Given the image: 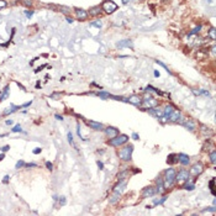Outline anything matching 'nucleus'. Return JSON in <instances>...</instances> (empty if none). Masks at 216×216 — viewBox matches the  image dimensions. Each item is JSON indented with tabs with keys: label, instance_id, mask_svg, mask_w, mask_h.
I'll use <instances>...</instances> for the list:
<instances>
[{
	"label": "nucleus",
	"instance_id": "obj_1",
	"mask_svg": "<svg viewBox=\"0 0 216 216\" xmlns=\"http://www.w3.org/2000/svg\"><path fill=\"white\" fill-rule=\"evenodd\" d=\"M132 153H134V146L132 145H126L117 152L119 158L123 162H130L132 159Z\"/></svg>",
	"mask_w": 216,
	"mask_h": 216
},
{
	"label": "nucleus",
	"instance_id": "obj_2",
	"mask_svg": "<svg viewBox=\"0 0 216 216\" xmlns=\"http://www.w3.org/2000/svg\"><path fill=\"white\" fill-rule=\"evenodd\" d=\"M176 169L174 168H168L164 171V177H163V183H164V187L165 189L171 188L174 182H176Z\"/></svg>",
	"mask_w": 216,
	"mask_h": 216
},
{
	"label": "nucleus",
	"instance_id": "obj_3",
	"mask_svg": "<svg viewBox=\"0 0 216 216\" xmlns=\"http://www.w3.org/2000/svg\"><path fill=\"white\" fill-rule=\"evenodd\" d=\"M127 142H128V136L127 135L119 134L117 136H115V137H112V139H110L109 145L112 146V147H120V146L126 145Z\"/></svg>",
	"mask_w": 216,
	"mask_h": 216
},
{
	"label": "nucleus",
	"instance_id": "obj_4",
	"mask_svg": "<svg viewBox=\"0 0 216 216\" xmlns=\"http://www.w3.org/2000/svg\"><path fill=\"white\" fill-rule=\"evenodd\" d=\"M141 106H143L145 109H152V108H156L158 106V100L154 99L153 96L151 95H146L143 99H142V105Z\"/></svg>",
	"mask_w": 216,
	"mask_h": 216
},
{
	"label": "nucleus",
	"instance_id": "obj_5",
	"mask_svg": "<svg viewBox=\"0 0 216 216\" xmlns=\"http://www.w3.org/2000/svg\"><path fill=\"white\" fill-rule=\"evenodd\" d=\"M189 179H190V174L189 171H187V169H180L178 173H176V182H178V184H183V183H185Z\"/></svg>",
	"mask_w": 216,
	"mask_h": 216
},
{
	"label": "nucleus",
	"instance_id": "obj_6",
	"mask_svg": "<svg viewBox=\"0 0 216 216\" xmlns=\"http://www.w3.org/2000/svg\"><path fill=\"white\" fill-rule=\"evenodd\" d=\"M101 8L106 14H112L114 11L117 10V5L112 1V0H105V1L103 3Z\"/></svg>",
	"mask_w": 216,
	"mask_h": 216
},
{
	"label": "nucleus",
	"instance_id": "obj_7",
	"mask_svg": "<svg viewBox=\"0 0 216 216\" xmlns=\"http://www.w3.org/2000/svg\"><path fill=\"white\" fill-rule=\"evenodd\" d=\"M204 172V165L201 164V163H195V164H193L190 169H189V174L193 177H197V176H200L201 173Z\"/></svg>",
	"mask_w": 216,
	"mask_h": 216
},
{
	"label": "nucleus",
	"instance_id": "obj_8",
	"mask_svg": "<svg viewBox=\"0 0 216 216\" xmlns=\"http://www.w3.org/2000/svg\"><path fill=\"white\" fill-rule=\"evenodd\" d=\"M156 194H157V189L152 185L146 187V188H143V190H142V197H152Z\"/></svg>",
	"mask_w": 216,
	"mask_h": 216
},
{
	"label": "nucleus",
	"instance_id": "obj_9",
	"mask_svg": "<svg viewBox=\"0 0 216 216\" xmlns=\"http://www.w3.org/2000/svg\"><path fill=\"white\" fill-rule=\"evenodd\" d=\"M180 123L189 131H195L196 130V122L193 120V119H187L185 121H180Z\"/></svg>",
	"mask_w": 216,
	"mask_h": 216
},
{
	"label": "nucleus",
	"instance_id": "obj_10",
	"mask_svg": "<svg viewBox=\"0 0 216 216\" xmlns=\"http://www.w3.org/2000/svg\"><path fill=\"white\" fill-rule=\"evenodd\" d=\"M127 103L135 105V106H141L142 105V98L139 95H131V96L127 98Z\"/></svg>",
	"mask_w": 216,
	"mask_h": 216
},
{
	"label": "nucleus",
	"instance_id": "obj_11",
	"mask_svg": "<svg viewBox=\"0 0 216 216\" xmlns=\"http://www.w3.org/2000/svg\"><path fill=\"white\" fill-rule=\"evenodd\" d=\"M104 131H105V135H106L109 139H112V137L115 136H117L119 135V130L116 127H112V126H108V127H105L104 128Z\"/></svg>",
	"mask_w": 216,
	"mask_h": 216
},
{
	"label": "nucleus",
	"instance_id": "obj_12",
	"mask_svg": "<svg viewBox=\"0 0 216 216\" xmlns=\"http://www.w3.org/2000/svg\"><path fill=\"white\" fill-rule=\"evenodd\" d=\"M75 16H77L79 20L84 21V20L88 19L89 14H88V11H86V10H84V9H78V8H77V9H75Z\"/></svg>",
	"mask_w": 216,
	"mask_h": 216
},
{
	"label": "nucleus",
	"instance_id": "obj_13",
	"mask_svg": "<svg viewBox=\"0 0 216 216\" xmlns=\"http://www.w3.org/2000/svg\"><path fill=\"white\" fill-rule=\"evenodd\" d=\"M86 125H88L90 128H93V130L95 131H103L104 130V125L103 123H100V122H96V121H86Z\"/></svg>",
	"mask_w": 216,
	"mask_h": 216
},
{
	"label": "nucleus",
	"instance_id": "obj_14",
	"mask_svg": "<svg viewBox=\"0 0 216 216\" xmlns=\"http://www.w3.org/2000/svg\"><path fill=\"white\" fill-rule=\"evenodd\" d=\"M178 162L182 165H188L190 163V157L185 153H179L178 154Z\"/></svg>",
	"mask_w": 216,
	"mask_h": 216
},
{
	"label": "nucleus",
	"instance_id": "obj_15",
	"mask_svg": "<svg viewBox=\"0 0 216 216\" xmlns=\"http://www.w3.org/2000/svg\"><path fill=\"white\" fill-rule=\"evenodd\" d=\"M173 111H174V106H173V105H165L164 109H163V117L168 121Z\"/></svg>",
	"mask_w": 216,
	"mask_h": 216
},
{
	"label": "nucleus",
	"instance_id": "obj_16",
	"mask_svg": "<svg viewBox=\"0 0 216 216\" xmlns=\"http://www.w3.org/2000/svg\"><path fill=\"white\" fill-rule=\"evenodd\" d=\"M182 120V112L179 111V110H176L174 109V111L172 112L171 117H169L168 121H172V122H180Z\"/></svg>",
	"mask_w": 216,
	"mask_h": 216
},
{
	"label": "nucleus",
	"instance_id": "obj_17",
	"mask_svg": "<svg viewBox=\"0 0 216 216\" xmlns=\"http://www.w3.org/2000/svg\"><path fill=\"white\" fill-rule=\"evenodd\" d=\"M116 47H119V48H123V47L132 48V47H134V42H132L131 40H121V41H119V42L116 43Z\"/></svg>",
	"mask_w": 216,
	"mask_h": 216
},
{
	"label": "nucleus",
	"instance_id": "obj_18",
	"mask_svg": "<svg viewBox=\"0 0 216 216\" xmlns=\"http://www.w3.org/2000/svg\"><path fill=\"white\" fill-rule=\"evenodd\" d=\"M9 95H10V88H9V85H5V88L3 89L1 94H0V103H3L4 100H6L9 98Z\"/></svg>",
	"mask_w": 216,
	"mask_h": 216
},
{
	"label": "nucleus",
	"instance_id": "obj_19",
	"mask_svg": "<svg viewBox=\"0 0 216 216\" xmlns=\"http://www.w3.org/2000/svg\"><path fill=\"white\" fill-rule=\"evenodd\" d=\"M19 109H21V106H16V105H14V104H11L9 108H6L5 110L3 111V115L4 116H6V115H9V114H12V112H15V111H17Z\"/></svg>",
	"mask_w": 216,
	"mask_h": 216
},
{
	"label": "nucleus",
	"instance_id": "obj_20",
	"mask_svg": "<svg viewBox=\"0 0 216 216\" xmlns=\"http://www.w3.org/2000/svg\"><path fill=\"white\" fill-rule=\"evenodd\" d=\"M148 112L151 115H153V116H156L157 119H160V117L163 116V110L162 109H154V108H152V109H148Z\"/></svg>",
	"mask_w": 216,
	"mask_h": 216
},
{
	"label": "nucleus",
	"instance_id": "obj_21",
	"mask_svg": "<svg viewBox=\"0 0 216 216\" xmlns=\"http://www.w3.org/2000/svg\"><path fill=\"white\" fill-rule=\"evenodd\" d=\"M120 196H121V193H119V191H114V194L110 196V199H109V203L110 204H116L119 200H120Z\"/></svg>",
	"mask_w": 216,
	"mask_h": 216
},
{
	"label": "nucleus",
	"instance_id": "obj_22",
	"mask_svg": "<svg viewBox=\"0 0 216 216\" xmlns=\"http://www.w3.org/2000/svg\"><path fill=\"white\" fill-rule=\"evenodd\" d=\"M125 187H126V180H120L114 188V191H119V193H122L125 190Z\"/></svg>",
	"mask_w": 216,
	"mask_h": 216
},
{
	"label": "nucleus",
	"instance_id": "obj_23",
	"mask_svg": "<svg viewBox=\"0 0 216 216\" xmlns=\"http://www.w3.org/2000/svg\"><path fill=\"white\" fill-rule=\"evenodd\" d=\"M156 183H157V193H163L165 187H164V183H163V178H158L157 180H156Z\"/></svg>",
	"mask_w": 216,
	"mask_h": 216
},
{
	"label": "nucleus",
	"instance_id": "obj_24",
	"mask_svg": "<svg viewBox=\"0 0 216 216\" xmlns=\"http://www.w3.org/2000/svg\"><path fill=\"white\" fill-rule=\"evenodd\" d=\"M100 11H101V8L100 6H93V8H90L89 9V15H91V16H96V15H99L100 14Z\"/></svg>",
	"mask_w": 216,
	"mask_h": 216
},
{
	"label": "nucleus",
	"instance_id": "obj_25",
	"mask_svg": "<svg viewBox=\"0 0 216 216\" xmlns=\"http://www.w3.org/2000/svg\"><path fill=\"white\" fill-rule=\"evenodd\" d=\"M176 162H178V154H174V153L169 154L168 158H167V163L173 164V163H176Z\"/></svg>",
	"mask_w": 216,
	"mask_h": 216
},
{
	"label": "nucleus",
	"instance_id": "obj_26",
	"mask_svg": "<svg viewBox=\"0 0 216 216\" xmlns=\"http://www.w3.org/2000/svg\"><path fill=\"white\" fill-rule=\"evenodd\" d=\"M194 188H195L194 182H191L190 179H189V180H187V184L184 185V189L185 190H194Z\"/></svg>",
	"mask_w": 216,
	"mask_h": 216
},
{
	"label": "nucleus",
	"instance_id": "obj_27",
	"mask_svg": "<svg viewBox=\"0 0 216 216\" xmlns=\"http://www.w3.org/2000/svg\"><path fill=\"white\" fill-rule=\"evenodd\" d=\"M98 96H100L101 99H109L110 96H111V94L106 93V91H99V93H98Z\"/></svg>",
	"mask_w": 216,
	"mask_h": 216
},
{
	"label": "nucleus",
	"instance_id": "obj_28",
	"mask_svg": "<svg viewBox=\"0 0 216 216\" xmlns=\"http://www.w3.org/2000/svg\"><path fill=\"white\" fill-rule=\"evenodd\" d=\"M127 177V171H123L121 173H119L117 174V179H119V182L120 180H125V178Z\"/></svg>",
	"mask_w": 216,
	"mask_h": 216
},
{
	"label": "nucleus",
	"instance_id": "obj_29",
	"mask_svg": "<svg viewBox=\"0 0 216 216\" xmlns=\"http://www.w3.org/2000/svg\"><path fill=\"white\" fill-rule=\"evenodd\" d=\"M146 90H148V91H154V93H157V94H160V95H163V93H162V91H159L158 89H156L154 86H152V85H147Z\"/></svg>",
	"mask_w": 216,
	"mask_h": 216
},
{
	"label": "nucleus",
	"instance_id": "obj_30",
	"mask_svg": "<svg viewBox=\"0 0 216 216\" xmlns=\"http://www.w3.org/2000/svg\"><path fill=\"white\" fill-rule=\"evenodd\" d=\"M90 26H94V27H96V29H101V27H103V24H101V21H100V20H98V21L90 22Z\"/></svg>",
	"mask_w": 216,
	"mask_h": 216
},
{
	"label": "nucleus",
	"instance_id": "obj_31",
	"mask_svg": "<svg viewBox=\"0 0 216 216\" xmlns=\"http://www.w3.org/2000/svg\"><path fill=\"white\" fill-rule=\"evenodd\" d=\"M165 200H167V196H163V197H160V199H154L153 204L154 205H160V204H163Z\"/></svg>",
	"mask_w": 216,
	"mask_h": 216
},
{
	"label": "nucleus",
	"instance_id": "obj_32",
	"mask_svg": "<svg viewBox=\"0 0 216 216\" xmlns=\"http://www.w3.org/2000/svg\"><path fill=\"white\" fill-rule=\"evenodd\" d=\"M210 160H211V163H213V164L216 163V152H215V149L211 151V153H210Z\"/></svg>",
	"mask_w": 216,
	"mask_h": 216
},
{
	"label": "nucleus",
	"instance_id": "obj_33",
	"mask_svg": "<svg viewBox=\"0 0 216 216\" xmlns=\"http://www.w3.org/2000/svg\"><path fill=\"white\" fill-rule=\"evenodd\" d=\"M11 132H24V131H22V127L20 125H15L11 128Z\"/></svg>",
	"mask_w": 216,
	"mask_h": 216
},
{
	"label": "nucleus",
	"instance_id": "obj_34",
	"mask_svg": "<svg viewBox=\"0 0 216 216\" xmlns=\"http://www.w3.org/2000/svg\"><path fill=\"white\" fill-rule=\"evenodd\" d=\"M25 164H26V163L24 162V160H17L15 168H16V169H20V168H22V167H25Z\"/></svg>",
	"mask_w": 216,
	"mask_h": 216
},
{
	"label": "nucleus",
	"instance_id": "obj_35",
	"mask_svg": "<svg viewBox=\"0 0 216 216\" xmlns=\"http://www.w3.org/2000/svg\"><path fill=\"white\" fill-rule=\"evenodd\" d=\"M58 9H59V11H62V12H64V14H68V12L71 11V10H69V8H67V6H62V5H59Z\"/></svg>",
	"mask_w": 216,
	"mask_h": 216
},
{
	"label": "nucleus",
	"instance_id": "obj_36",
	"mask_svg": "<svg viewBox=\"0 0 216 216\" xmlns=\"http://www.w3.org/2000/svg\"><path fill=\"white\" fill-rule=\"evenodd\" d=\"M209 37L211 38V40H215L216 38V36H215V29L213 27V29H210V31H209Z\"/></svg>",
	"mask_w": 216,
	"mask_h": 216
},
{
	"label": "nucleus",
	"instance_id": "obj_37",
	"mask_svg": "<svg viewBox=\"0 0 216 216\" xmlns=\"http://www.w3.org/2000/svg\"><path fill=\"white\" fill-rule=\"evenodd\" d=\"M21 3H22V5H25L27 8H30L32 5V0H21Z\"/></svg>",
	"mask_w": 216,
	"mask_h": 216
},
{
	"label": "nucleus",
	"instance_id": "obj_38",
	"mask_svg": "<svg viewBox=\"0 0 216 216\" xmlns=\"http://www.w3.org/2000/svg\"><path fill=\"white\" fill-rule=\"evenodd\" d=\"M67 137H68V142H69L72 146H74V141H73V135H72V132H68Z\"/></svg>",
	"mask_w": 216,
	"mask_h": 216
},
{
	"label": "nucleus",
	"instance_id": "obj_39",
	"mask_svg": "<svg viewBox=\"0 0 216 216\" xmlns=\"http://www.w3.org/2000/svg\"><path fill=\"white\" fill-rule=\"evenodd\" d=\"M77 134H78V136H79V139H80V140H83V141L85 140L84 137L82 136V134H80V125H79V123H77Z\"/></svg>",
	"mask_w": 216,
	"mask_h": 216
},
{
	"label": "nucleus",
	"instance_id": "obj_40",
	"mask_svg": "<svg viewBox=\"0 0 216 216\" xmlns=\"http://www.w3.org/2000/svg\"><path fill=\"white\" fill-rule=\"evenodd\" d=\"M214 184H215V179H211L210 180V190L213 193V195H215V190H214Z\"/></svg>",
	"mask_w": 216,
	"mask_h": 216
},
{
	"label": "nucleus",
	"instance_id": "obj_41",
	"mask_svg": "<svg viewBox=\"0 0 216 216\" xmlns=\"http://www.w3.org/2000/svg\"><path fill=\"white\" fill-rule=\"evenodd\" d=\"M156 63H158V64H159V66H162V67L164 68V69H165V71H167V72L169 73V74H172V72H171V71H169V69H168V67H167V66H165V64H164V63H162V62H159V61H156Z\"/></svg>",
	"mask_w": 216,
	"mask_h": 216
},
{
	"label": "nucleus",
	"instance_id": "obj_42",
	"mask_svg": "<svg viewBox=\"0 0 216 216\" xmlns=\"http://www.w3.org/2000/svg\"><path fill=\"white\" fill-rule=\"evenodd\" d=\"M200 30H201V25H199V26H196V27H195V29H194V30H193V31L190 32V34H189V35H194V34H197V32H199Z\"/></svg>",
	"mask_w": 216,
	"mask_h": 216
},
{
	"label": "nucleus",
	"instance_id": "obj_43",
	"mask_svg": "<svg viewBox=\"0 0 216 216\" xmlns=\"http://www.w3.org/2000/svg\"><path fill=\"white\" fill-rule=\"evenodd\" d=\"M6 5H8V3L5 1V0H0V10L4 9V8H6Z\"/></svg>",
	"mask_w": 216,
	"mask_h": 216
},
{
	"label": "nucleus",
	"instance_id": "obj_44",
	"mask_svg": "<svg viewBox=\"0 0 216 216\" xmlns=\"http://www.w3.org/2000/svg\"><path fill=\"white\" fill-rule=\"evenodd\" d=\"M46 168H47L48 171H52V169H53V164L51 162H46Z\"/></svg>",
	"mask_w": 216,
	"mask_h": 216
},
{
	"label": "nucleus",
	"instance_id": "obj_45",
	"mask_svg": "<svg viewBox=\"0 0 216 216\" xmlns=\"http://www.w3.org/2000/svg\"><path fill=\"white\" fill-rule=\"evenodd\" d=\"M59 205H66V197L64 196L59 197Z\"/></svg>",
	"mask_w": 216,
	"mask_h": 216
},
{
	"label": "nucleus",
	"instance_id": "obj_46",
	"mask_svg": "<svg viewBox=\"0 0 216 216\" xmlns=\"http://www.w3.org/2000/svg\"><path fill=\"white\" fill-rule=\"evenodd\" d=\"M25 167H26V168H31V167H37V164H36V163H26V164H25Z\"/></svg>",
	"mask_w": 216,
	"mask_h": 216
},
{
	"label": "nucleus",
	"instance_id": "obj_47",
	"mask_svg": "<svg viewBox=\"0 0 216 216\" xmlns=\"http://www.w3.org/2000/svg\"><path fill=\"white\" fill-rule=\"evenodd\" d=\"M9 149H10V146H4L3 148H1V152H4V153H5V152H8Z\"/></svg>",
	"mask_w": 216,
	"mask_h": 216
},
{
	"label": "nucleus",
	"instance_id": "obj_48",
	"mask_svg": "<svg viewBox=\"0 0 216 216\" xmlns=\"http://www.w3.org/2000/svg\"><path fill=\"white\" fill-rule=\"evenodd\" d=\"M25 15H26V16L30 19V17H31L32 15H34V11H25Z\"/></svg>",
	"mask_w": 216,
	"mask_h": 216
},
{
	"label": "nucleus",
	"instance_id": "obj_49",
	"mask_svg": "<svg viewBox=\"0 0 216 216\" xmlns=\"http://www.w3.org/2000/svg\"><path fill=\"white\" fill-rule=\"evenodd\" d=\"M41 151H42V148H35L32 152H34V154H38V153H41Z\"/></svg>",
	"mask_w": 216,
	"mask_h": 216
},
{
	"label": "nucleus",
	"instance_id": "obj_50",
	"mask_svg": "<svg viewBox=\"0 0 216 216\" xmlns=\"http://www.w3.org/2000/svg\"><path fill=\"white\" fill-rule=\"evenodd\" d=\"M132 139H134V140H140V136H139V134H136V132H134V134H132Z\"/></svg>",
	"mask_w": 216,
	"mask_h": 216
},
{
	"label": "nucleus",
	"instance_id": "obj_51",
	"mask_svg": "<svg viewBox=\"0 0 216 216\" xmlns=\"http://www.w3.org/2000/svg\"><path fill=\"white\" fill-rule=\"evenodd\" d=\"M98 167H99L100 171H101V169H104V164H103V162H100V160H98Z\"/></svg>",
	"mask_w": 216,
	"mask_h": 216
},
{
	"label": "nucleus",
	"instance_id": "obj_52",
	"mask_svg": "<svg viewBox=\"0 0 216 216\" xmlns=\"http://www.w3.org/2000/svg\"><path fill=\"white\" fill-rule=\"evenodd\" d=\"M9 180H10V177H9V176H5V177H4V179H3V183H5V184H6Z\"/></svg>",
	"mask_w": 216,
	"mask_h": 216
},
{
	"label": "nucleus",
	"instance_id": "obj_53",
	"mask_svg": "<svg viewBox=\"0 0 216 216\" xmlns=\"http://www.w3.org/2000/svg\"><path fill=\"white\" fill-rule=\"evenodd\" d=\"M32 104V101H29V103H25L24 105H21V108H29L30 106V105Z\"/></svg>",
	"mask_w": 216,
	"mask_h": 216
},
{
	"label": "nucleus",
	"instance_id": "obj_54",
	"mask_svg": "<svg viewBox=\"0 0 216 216\" xmlns=\"http://www.w3.org/2000/svg\"><path fill=\"white\" fill-rule=\"evenodd\" d=\"M54 116H56V119H57V120H59V121L63 120V117L61 116V115H54Z\"/></svg>",
	"mask_w": 216,
	"mask_h": 216
},
{
	"label": "nucleus",
	"instance_id": "obj_55",
	"mask_svg": "<svg viewBox=\"0 0 216 216\" xmlns=\"http://www.w3.org/2000/svg\"><path fill=\"white\" fill-rule=\"evenodd\" d=\"M4 158H5V153H4V152H3V153H0V162H1V160H3Z\"/></svg>",
	"mask_w": 216,
	"mask_h": 216
},
{
	"label": "nucleus",
	"instance_id": "obj_56",
	"mask_svg": "<svg viewBox=\"0 0 216 216\" xmlns=\"http://www.w3.org/2000/svg\"><path fill=\"white\" fill-rule=\"evenodd\" d=\"M67 22H69V24H72V22H73V19H72V17H67Z\"/></svg>",
	"mask_w": 216,
	"mask_h": 216
},
{
	"label": "nucleus",
	"instance_id": "obj_57",
	"mask_svg": "<svg viewBox=\"0 0 216 216\" xmlns=\"http://www.w3.org/2000/svg\"><path fill=\"white\" fill-rule=\"evenodd\" d=\"M6 125H12V120H6Z\"/></svg>",
	"mask_w": 216,
	"mask_h": 216
},
{
	"label": "nucleus",
	"instance_id": "obj_58",
	"mask_svg": "<svg viewBox=\"0 0 216 216\" xmlns=\"http://www.w3.org/2000/svg\"><path fill=\"white\" fill-rule=\"evenodd\" d=\"M154 77H159V72H157V71H154Z\"/></svg>",
	"mask_w": 216,
	"mask_h": 216
},
{
	"label": "nucleus",
	"instance_id": "obj_59",
	"mask_svg": "<svg viewBox=\"0 0 216 216\" xmlns=\"http://www.w3.org/2000/svg\"><path fill=\"white\" fill-rule=\"evenodd\" d=\"M122 3H123V4H127V3H128V0H122Z\"/></svg>",
	"mask_w": 216,
	"mask_h": 216
},
{
	"label": "nucleus",
	"instance_id": "obj_60",
	"mask_svg": "<svg viewBox=\"0 0 216 216\" xmlns=\"http://www.w3.org/2000/svg\"><path fill=\"white\" fill-rule=\"evenodd\" d=\"M17 1H20V0H17Z\"/></svg>",
	"mask_w": 216,
	"mask_h": 216
}]
</instances>
